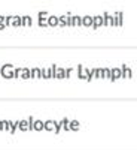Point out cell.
Returning a JSON list of instances; mask_svg holds the SVG:
<instances>
[{
  "mask_svg": "<svg viewBox=\"0 0 137 150\" xmlns=\"http://www.w3.org/2000/svg\"><path fill=\"white\" fill-rule=\"evenodd\" d=\"M12 26H14V27H23V24H21V17L14 15V18H12Z\"/></svg>",
  "mask_w": 137,
  "mask_h": 150,
  "instance_id": "obj_9",
  "label": "cell"
},
{
  "mask_svg": "<svg viewBox=\"0 0 137 150\" xmlns=\"http://www.w3.org/2000/svg\"><path fill=\"white\" fill-rule=\"evenodd\" d=\"M5 20H6V17H3V15H0V23H5Z\"/></svg>",
  "mask_w": 137,
  "mask_h": 150,
  "instance_id": "obj_26",
  "label": "cell"
},
{
  "mask_svg": "<svg viewBox=\"0 0 137 150\" xmlns=\"http://www.w3.org/2000/svg\"><path fill=\"white\" fill-rule=\"evenodd\" d=\"M60 26H61V27H66V26H67V15L60 17Z\"/></svg>",
  "mask_w": 137,
  "mask_h": 150,
  "instance_id": "obj_18",
  "label": "cell"
},
{
  "mask_svg": "<svg viewBox=\"0 0 137 150\" xmlns=\"http://www.w3.org/2000/svg\"><path fill=\"white\" fill-rule=\"evenodd\" d=\"M18 128L21 129V131H28V129H30L28 120H21V122H19V125H18Z\"/></svg>",
  "mask_w": 137,
  "mask_h": 150,
  "instance_id": "obj_6",
  "label": "cell"
},
{
  "mask_svg": "<svg viewBox=\"0 0 137 150\" xmlns=\"http://www.w3.org/2000/svg\"><path fill=\"white\" fill-rule=\"evenodd\" d=\"M121 77V72H119V69H113L112 72H110V78H112V80L115 81L116 78H119Z\"/></svg>",
  "mask_w": 137,
  "mask_h": 150,
  "instance_id": "obj_14",
  "label": "cell"
},
{
  "mask_svg": "<svg viewBox=\"0 0 137 150\" xmlns=\"http://www.w3.org/2000/svg\"><path fill=\"white\" fill-rule=\"evenodd\" d=\"M71 68H69V69H66V78H70V74H71Z\"/></svg>",
  "mask_w": 137,
  "mask_h": 150,
  "instance_id": "obj_24",
  "label": "cell"
},
{
  "mask_svg": "<svg viewBox=\"0 0 137 150\" xmlns=\"http://www.w3.org/2000/svg\"><path fill=\"white\" fill-rule=\"evenodd\" d=\"M100 24H103V18H101V17H94V23H93L94 29H97Z\"/></svg>",
  "mask_w": 137,
  "mask_h": 150,
  "instance_id": "obj_16",
  "label": "cell"
},
{
  "mask_svg": "<svg viewBox=\"0 0 137 150\" xmlns=\"http://www.w3.org/2000/svg\"><path fill=\"white\" fill-rule=\"evenodd\" d=\"M93 23H94V18L89 17V15H87V17L82 18V26H87V27H89V26L93 24Z\"/></svg>",
  "mask_w": 137,
  "mask_h": 150,
  "instance_id": "obj_5",
  "label": "cell"
},
{
  "mask_svg": "<svg viewBox=\"0 0 137 150\" xmlns=\"http://www.w3.org/2000/svg\"><path fill=\"white\" fill-rule=\"evenodd\" d=\"M21 24H23V27H27V26H31V24H33V21H31V17H28V15H24V17H21Z\"/></svg>",
  "mask_w": 137,
  "mask_h": 150,
  "instance_id": "obj_4",
  "label": "cell"
},
{
  "mask_svg": "<svg viewBox=\"0 0 137 150\" xmlns=\"http://www.w3.org/2000/svg\"><path fill=\"white\" fill-rule=\"evenodd\" d=\"M73 23H75V26H81L82 24V18L81 17H73Z\"/></svg>",
  "mask_w": 137,
  "mask_h": 150,
  "instance_id": "obj_20",
  "label": "cell"
},
{
  "mask_svg": "<svg viewBox=\"0 0 137 150\" xmlns=\"http://www.w3.org/2000/svg\"><path fill=\"white\" fill-rule=\"evenodd\" d=\"M43 125H45V123H43L42 120H34L33 129H34V131H42V129H43Z\"/></svg>",
  "mask_w": 137,
  "mask_h": 150,
  "instance_id": "obj_10",
  "label": "cell"
},
{
  "mask_svg": "<svg viewBox=\"0 0 137 150\" xmlns=\"http://www.w3.org/2000/svg\"><path fill=\"white\" fill-rule=\"evenodd\" d=\"M69 128L71 129V131H77V129H79V122H76V120L70 122L69 123Z\"/></svg>",
  "mask_w": 137,
  "mask_h": 150,
  "instance_id": "obj_15",
  "label": "cell"
},
{
  "mask_svg": "<svg viewBox=\"0 0 137 150\" xmlns=\"http://www.w3.org/2000/svg\"><path fill=\"white\" fill-rule=\"evenodd\" d=\"M58 80H63V78H66V69H63V68H57V77Z\"/></svg>",
  "mask_w": 137,
  "mask_h": 150,
  "instance_id": "obj_11",
  "label": "cell"
},
{
  "mask_svg": "<svg viewBox=\"0 0 137 150\" xmlns=\"http://www.w3.org/2000/svg\"><path fill=\"white\" fill-rule=\"evenodd\" d=\"M42 78H45V80H49V78H52L51 68L49 69H42Z\"/></svg>",
  "mask_w": 137,
  "mask_h": 150,
  "instance_id": "obj_13",
  "label": "cell"
},
{
  "mask_svg": "<svg viewBox=\"0 0 137 150\" xmlns=\"http://www.w3.org/2000/svg\"><path fill=\"white\" fill-rule=\"evenodd\" d=\"M31 78H42V69L40 68L31 69Z\"/></svg>",
  "mask_w": 137,
  "mask_h": 150,
  "instance_id": "obj_8",
  "label": "cell"
},
{
  "mask_svg": "<svg viewBox=\"0 0 137 150\" xmlns=\"http://www.w3.org/2000/svg\"><path fill=\"white\" fill-rule=\"evenodd\" d=\"M51 72H52V78L57 77V66L55 65H51Z\"/></svg>",
  "mask_w": 137,
  "mask_h": 150,
  "instance_id": "obj_21",
  "label": "cell"
},
{
  "mask_svg": "<svg viewBox=\"0 0 137 150\" xmlns=\"http://www.w3.org/2000/svg\"><path fill=\"white\" fill-rule=\"evenodd\" d=\"M55 125H57V122H54V120H48V122H45L43 129H46V131H55Z\"/></svg>",
  "mask_w": 137,
  "mask_h": 150,
  "instance_id": "obj_3",
  "label": "cell"
},
{
  "mask_svg": "<svg viewBox=\"0 0 137 150\" xmlns=\"http://www.w3.org/2000/svg\"><path fill=\"white\" fill-rule=\"evenodd\" d=\"M39 26H40V27H46V26H49L48 24V18H39Z\"/></svg>",
  "mask_w": 137,
  "mask_h": 150,
  "instance_id": "obj_17",
  "label": "cell"
},
{
  "mask_svg": "<svg viewBox=\"0 0 137 150\" xmlns=\"http://www.w3.org/2000/svg\"><path fill=\"white\" fill-rule=\"evenodd\" d=\"M3 29H6V24L5 23H0V30H3Z\"/></svg>",
  "mask_w": 137,
  "mask_h": 150,
  "instance_id": "obj_25",
  "label": "cell"
},
{
  "mask_svg": "<svg viewBox=\"0 0 137 150\" xmlns=\"http://www.w3.org/2000/svg\"><path fill=\"white\" fill-rule=\"evenodd\" d=\"M77 77H79L81 80H85V78H87L85 71H83V66H82V65H79V66H77Z\"/></svg>",
  "mask_w": 137,
  "mask_h": 150,
  "instance_id": "obj_12",
  "label": "cell"
},
{
  "mask_svg": "<svg viewBox=\"0 0 137 150\" xmlns=\"http://www.w3.org/2000/svg\"><path fill=\"white\" fill-rule=\"evenodd\" d=\"M49 14L48 12H39V18H48Z\"/></svg>",
  "mask_w": 137,
  "mask_h": 150,
  "instance_id": "obj_23",
  "label": "cell"
},
{
  "mask_svg": "<svg viewBox=\"0 0 137 150\" xmlns=\"http://www.w3.org/2000/svg\"><path fill=\"white\" fill-rule=\"evenodd\" d=\"M12 18H14V15H12V17H6V20H5L6 27H8V26H12Z\"/></svg>",
  "mask_w": 137,
  "mask_h": 150,
  "instance_id": "obj_22",
  "label": "cell"
},
{
  "mask_svg": "<svg viewBox=\"0 0 137 150\" xmlns=\"http://www.w3.org/2000/svg\"><path fill=\"white\" fill-rule=\"evenodd\" d=\"M0 129H5V123L3 122H0Z\"/></svg>",
  "mask_w": 137,
  "mask_h": 150,
  "instance_id": "obj_27",
  "label": "cell"
},
{
  "mask_svg": "<svg viewBox=\"0 0 137 150\" xmlns=\"http://www.w3.org/2000/svg\"><path fill=\"white\" fill-rule=\"evenodd\" d=\"M48 24H49V27H55V26H60V17L49 15V17H48Z\"/></svg>",
  "mask_w": 137,
  "mask_h": 150,
  "instance_id": "obj_2",
  "label": "cell"
},
{
  "mask_svg": "<svg viewBox=\"0 0 137 150\" xmlns=\"http://www.w3.org/2000/svg\"><path fill=\"white\" fill-rule=\"evenodd\" d=\"M21 78H23V80H28V78H31V69L24 68L23 72H21Z\"/></svg>",
  "mask_w": 137,
  "mask_h": 150,
  "instance_id": "obj_7",
  "label": "cell"
},
{
  "mask_svg": "<svg viewBox=\"0 0 137 150\" xmlns=\"http://www.w3.org/2000/svg\"><path fill=\"white\" fill-rule=\"evenodd\" d=\"M14 71H15V68L12 66V65H9V63H6V65H3L2 66V77L3 78H6V80H12L14 78Z\"/></svg>",
  "mask_w": 137,
  "mask_h": 150,
  "instance_id": "obj_1",
  "label": "cell"
},
{
  "mask_svg": "<svg viewBox=\"0 0 137 150\" xmlns=\"http://www.w3.org/2000/svg\"><path fill=\"white\" fill-rule=\"evenodd\" d=\"M21 72H23L21 68H15V71H14V78H21Z\"/></svg>",
  "mask_w": 137,
  "mask_h": 150,
  "instance_id": "obj_19",
  "label": "cell"
}]
</instances>
